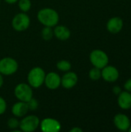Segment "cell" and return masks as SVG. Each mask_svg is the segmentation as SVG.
<instances>
[{"mask_svg": "<svg viewBox=\"0 0 131 132\" xmlns=\"http://www.w3.org/2000/svg\"><path fill=\"white\" fill-rule=\"evenodd\" d=\"M113 124L116 128L122 131H128L130 127L131 123L129 117L124 114L118 113L113 118Z\"/></svg>", "mask_w": 131, "mask_h": 132, "instance_id": "cell-10", "label": "cell"}, {"mask_svg": "<svg viewBox=\"0 0 131 132\" xmlns=\"http://www.w3.org/2000/svg\"><path fill=\"white\" fill-rule=\"evenodd\" d=\"M124 27V21L120 17H112L107 22V29L112 34L120 32Z\"/></svg>", "mask_w": 131, "mask_h": 132, "instance_id": "cell-13", "label": "cell"}, {"mask_svg": "<svg viewBox=\"0 0 131 132\" xmlns=\"http://www.w3.org/2000/svg\"><path fill=\"white\" fill-rule=\"evenodd\" d=\"M41 36L42 38L46 40V41H49L50 39H53V37L54 36L53 34V29H52V27L49 26H44L41 31Z\"/></svg>", "mask_w": 131, "mask_h": 132, "instance_id": "cell-17", "label": "cell"}, {"mask_svg": "<svg viewBox=\"0 0 131 132\" xmlns=\"http://www.w3.org/2000/svg\"><path fill=\"white\" fill-rule=\"evenodd\" d=\"M5 2H7L8 4H15L16 2H18L19 0H5Z\"/></svg>", "mask_w": 131, "mask_h": 132, "instance_id": "cell-28", "label": "cell"}, {"mask_svg": "<svg viewBox=\"0 0 131 132\" xmlns=\"http://www.w3.org/2000/svg\"><path fill=\"white\" fill-rule=\"evenodd\" d=\"M30 26V18L26 12L17 13L12 20V28L18 32L26 30Z\"/></svg>", "mask_w": 131, "mask_h": 132, "instance_id": "cell-6", "label": "cell"}, {"mask_svg": "<svg viewBox=\"0 0 131 132\" xmlns=\"http://www.w3.org/2000/svg\"><path fill=\"white\" fill-rule=\"evenodd\" d=\"M124 87L125 90L129 91V92H130L131 93V78L128 79V80L125 82Z\"/></svg>", "mask_w": 131, "mask_h": 132, "instance_id": "cell-24", "label": "cell"}, {"mask_svg": "<svg viewBox=\"0 0 131 132\" xmlns=\"http://www.w3.org/2000/svg\"><path fill=\"white\" fill-rule=\"evenodd\" d=\"M7 108V104L5 99L2 97H0V115L3 114Z\"/></svg>", "mask_w": 131, "mask_h": 132, "instance_id": "cell-23", "label": "cell"}, {"mask_svg": "<svg viewBox=\"0 0 131 132\" xmlns=\"http://www.w3.org/2000/svg\"><path fill=\"white\" fill-rule=\"evenodd\" d=\"M53 29L54 36L60 41H66L69 39L71 36V32L66 26H56Z\"/></svg>", "mask_w": 131, "mask_h": 132, "instance_id": "cell-15", "label": "cell"}, {"mask_svg": "<svg viewBox=\"0 0 131 132\" xmlns=\"http://www.w3.org/2000/svg\"><path fill=\"white\" fill-rule=\"evenodd\" d=\"M44 84L49 90H56L61 86V77L56 72H50L46 74Z\"/></svg>", "mask_w": 131, "mask_h": 132, "instance_id": "cell-12", "label": "cell"}, {"mask_svg": "<svg viewBox=\"0 0 131 132\" xmlns=\"http://www.w3.org/2000/svg\"><path fill=\"white\" fill-rule=\"evenodd\" d=\"M128 131L131 132V125H130V127L129 128V129H128Z\"/></svg>", "mask_w": 131, "mask_h": 132, "instance_id": "cell-29", "label": "cell"}, {"mask_svg": "<svg viewBox=\"0 0 131 132\" xmlns=\"http://www.w3.org/2000/svg\"><path fill=\"white\" fill-rule=\"evenodd\" d=\"M117 104L123 110H129L131 108V93L124 90L118 95Z\"/></svg>", "mask_w": 131, "mask_h": 132, "instance_id": "cell-16", "label": "cell"}, {"mask_svg": "<svg viewBox=\"0 0 131 132\" xmlns=\"http://www.w3.org/2000/svg\"><path fill=\"white\" fill-rule=\"evenodd\" d=\"M122 90H121V87H119V86H114L113 87V93L115 94V95H119L120 93H121Z\"/></svg>", "mask_w": 131, "mask_h": 132, "instance_id": "cell-25", "label": "cell"}, {"mask_svg": "<svg viewBox=\"0 0 131 132\" xmlns=\"http://www.w3.org/2000/svg\"><path fill=\"white\" fill-rule=\"evenodd\" d=\"M89 77L92 80H98L101 78V69L93 67L89 72Z\"/></svg>", "mask_w": 131, "mask_h": 132, "instance_id": "cell-20", "label": "cell"}, {"mask_svg": "<svg viewBox=\"0 0 131 132\" xmlns=\"http://www.w3.org/2000/svg\"><path fill=\"white\" fill-rule=\"evenodd\" d=\"M18 5L20 10L23 12H27L30 10L32 3L30 0H19Z\"/></svg>", "mask_w": 131, "mask_h": 132, "instance_id": "cell-19", "label": "cell"}, {"mask_svg": "<svg viewBox=\"0 0 131 132\" xmlns=\"http://www.w3.org/2000/svg\"><path fill=\"white\" fill-rule=\"evenodd\" d=\"M45 77L46 73L42 67H33L29 70L27 75L28 84L32 88H39L44 84Z\"/></svg>", "mask_w": 131, "mask_h": 132, "instance_id": "cell-2", "label": "cell"}, {"mask_svg": "<svg viewBox=\"0 0 131 132\" xmlns=\"http://www.w3.org/2000/svg\"><path fill=\"white\" fill-rule=\"evenodd\" d=\"M14 94L19 101L28 102L32 97H33L32 87L29 84L20 83L15 86L14 89Z\"/></svg>", "mask_w": 131, "mask_h": 132, "instance_id": "cell-4", "label": "cell"}, {"mask_svg": "<svg viewBox=\"0 0 131 132\" xmlns=\"http://www.w3.org/2000/svg\"><path fill=\"white\" fill-rule=\"evenodd\" d=\"M41 131L43 132H59L61 130L60 122L52 118H46L39 123Z\"/></svg>", "mask_w": 131, "mask_h": 132, "instance_id": "cell-8", "label": "cell"}, {"mask_svg": "<svg viewBox=\"0 0 131 132\" xmlns=\"http://www.w3.org/2000/svg\"><path fill=\"white\" fill-rule=\"evenodd\" d=\"M19 69L18 62L12 57H3L0 60V73L10 76L17 72Z\"/></svg>", "mask_w": 131, "mask_h": 132, "instance_id": "cell-5", "label": "cell"}, {"mask_svg": "<svg viewBox=\"0 0 131 132\" xmlns=\"http://www.w3.org/2000/svg\"><path fill=\"white\" fill-rule=\"evenodd\" d=\"M120 76L119 70L117 67L110 65H107L101 69V77L107 82L113 83L118 80Z\"/></svg>", "mask_w": 131, "mask_h": 132, "instance_id": "cell-9", "label": "cell"}, {"mask_svg": "<svg viewBox=\"0 0 131 132\" xmlns=\"http://www.w3.org/2000/svg\"><path fill=\"white\" fill-rule=\"evenodd\" d=\"M37 19L44 26L54 27L59 21V13L52 8H43L38 12Z\"/></svg>", "mask_w": 131, "mask_h": 132, "instance_id": "cell-1", "label": "cell"}, {"mask_svg": "<svg viewBox=\"0 0 131 132\" xmlns=\"http://www.w3.org/2000/svg\"><path fill=\"white\" fill-rule=\"evenodd\" d=\"M3 75L2 73H0V88L3 86V84H4V79H3Z\"/></svg>", "mask_w": 131, "mask_h": 132, "instance_id": "cell-27", "label": "cell"}, {"mask_svg": "<svg viewBox=\"0 0 131 132\" xmlns=\"http://www.w3.org/2000/svg\"><path fill=\"white\" fill-rule=\"evenodd\" d=\"M39 118L36 115H27L19 121L20 131L24 132L35 131L39 126Z\"/></svg>", "mask_w": 131, "mask_h": 132, "instance_id": "cell-7", "label": "cell"}, {"mask_svg": "<svg viewBox=\"0 0 131 132\" xmlns=\"http://www.w3.org/2000/svg\"><path fill=\"white\" fill-rule=\"evenodd\" d=\"M0 2H1V0H0Z\"/></svg>", "mask_w": 131, "mask_h": 132, "instance_id": "cell-30", "label": "cell"}, {"mask_svg": "<svg viewBox=\"0 0 131 132\" xmlns=\"http://www.w3.org/2000/svg\"><path fill=\"white\" fill-rule=\"evenodd\" d=\"M27 103V105H28V108H29V111H36L38 107H39V102L36 99L32 97Z\"/></svg>", "mask_w": 131, "mask_h": 132, "instance_id": "cell-22", "label": "cell"}, {"mask_svg": "<svg viewBox=\"0 0 131 132\" xmlns=\"http://www.w3.org/2000/svg\"><path fill=\"white\" fill-rule=\"evenodd\" d=\"M70 132H82L83 131V129L79 128V127H75V128H73L70 131Z\"/></svg>", "mask_w": 131, "mask_h": 132, "instance_id": "cell-26", "label": "cell"}, {"mask_svg": "<svg viewBox=\"0 0 131 132\" xmlns=\"http://www.w3.org/2000/svg\"><path fill=\"white\" fill-rule=\"evenodd\" d=\"M78 82V76L75 72L67 71L61 77V86L65 89H72Z\"/></svg>", "mask_w": 131, "mask_h": 132, "instance_id": "cell-11", "label": "cell"}, {"mask_svg": "<svg viewBox=\"0 0 131 132\" xmlns=\"http://www.w3.org/2000/svg\"><path fill=\"white\" fill-rule=\"evenodd\" d=\"M29 111V110L27 103L20 101L15 103L12 105V109H11L12 114L16 118H22L25 116Z\"/></svg>", "mask_w": 131, "mask_h": 132, "instance_id": "cell-14", "label": "cell"}, {"mask_svg": "<svg viewBox=\"0 0 131 132\" xmlns=\"http://www.w3.org/2000/svg\"><path fill=\"white\" fill-rule=\"evenodd\" d=\"M7 125L12 131L16 130L19 127V121L18 120V118L16 117L10 118L7 121Z\"/></svg>", "mask_w": 131, "mask_h": 132, "instance_id": "cell-21", "label": "cell"}, {"mask_svg": "<svg viewBox=\"0 0 131 132\" xmlns=\"http://www.w3.org/2000/svg\"><path fill=\"white\" fill-rule=\"evenodd\" d=\"M90 61L92 65L99 69H103L109 63L107 54L102 50H93L90 54Z\"/></svg>", "mask_w": 131, "mask_h": 132, "instance_id": "cell-3", "label": "cell"}, {"mask_svg": "<svg viewBox=\"0 0 131 132\" xmlns=\"http://www.w3.org/2000/svg\"><path fill=\"white\" fill-rule=\"evenodd\" d=\"M56 67L59 70L63 71V72H67L69 71L72 68V65L69 61L66 60H62L57 62L56 63Z\"/></svg>", "mask_w": 131, "mask_h": 132, "instance_id": "cell-18", "label": "cell"}]
</instances>
